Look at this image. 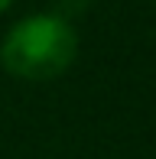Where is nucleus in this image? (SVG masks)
Masks as SVG:
<instances>
[{"mask_svg":"<svg viewBox=\"0 0 156 159\" xmlns=\"http://www.w3.org/2000/svg\"><path fill=\"white\" fill-rule=\"evenodd\" d=\"M78 52L75 30L55 13H36L13 23L0 42V62L16 78H55Z\"/></svg>","mask_w":156,"mask_h":159,"instance_id":"nucleus-1","label":"nucleus"},{"mask_svg":"<svg viewBox=\"0 0 156 159\" xmlns=\"http://www.w3.org/2000/svg\"><path fill=\"white\" fill-rule=\"evenodd\" d=\"M10 3H13V0H0V13H3L7 7H10Z\"/></svg>","mask_w":156,"mask_h":159,"instance_id":"nucleus-2","label":"nucleus"}]
</instances>
